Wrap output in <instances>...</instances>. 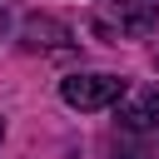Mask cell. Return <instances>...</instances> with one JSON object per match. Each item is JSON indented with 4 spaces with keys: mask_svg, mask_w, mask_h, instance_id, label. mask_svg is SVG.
<instances>
[{
    "mask_svg": "<svg viewBox=\"0 0 159 159\" xmlns=\"http://www.w3.org/2000/svg\"><path fill=\"white\" fill-rule=\"evenodd\" d=\"M5 25H10V0H0V35H5Z\"/></svg>",
    "mask_w": 159,
    "mask_h": 159,
    "instance_id": "8992f818",
    "label": "cell"
},
{
    "mask_svg": "<svg viewBox=\"0 0 159 159\" xmlns=\"http://www.w3.org/2000/svg\"><path fill=\"white\" fill-rule=\"evenodd\" d=\"M20 45H25L30 55H35V50H70L75 35H70V25L55 20V15H25V20H20Z\"/></svg>",
    "mask_w": 159,
    "mask_h": 159,
    "instance_id": "3957f363",
    "label": "cell"
},
{
    "mask_svg": "<svg viewBox=\"0 0 159 159\" xmlns=\"http://www.w3.org/2000/svg\"><path fill=\"white\" fill-rule=\"evenodd\" d=\"M124 89L129 84L119 75H70V80H60V99L70 109H114Z\"/></svg>",
    "mask_w": 159,
    "mask_h": 159,
    "instance_id": "7a4b0ae2",
    "label": "cell"
},
{
    "mask_svg": "<svg viewBox=\"0 0 159 159\" xmlns=\"http://www.w3.org/2000/svg\"><path fill=\"white\" fill-rule=\"evenodd\" d=\"M0 139H5V119H0Z\"/></svg>",
    "mask_w": 159,
    "mask_h": 159,
    "instance_id": "52a82bcc",
    "label": "cell"
},
{
    "mask_svg": "<svg viewBox=\"0 0 159 159\" xmlns=\"http://www.w3.org/2000/svg\"><path fill=\"white\" fill-rule=\"evenodd\" d=\"M129 134V144L119 149V159H159V124H149V129H124Z\"/></svg>",
    "mask_w": 159,
    "mask_h": 159,
    "instance_id": "5b68a950",
    "label": "cell"
},
{
    "mask_svg": "<svg viewBox=\"0 0 159 159\" xmlns=\"http://www.w3.org/2000/svg\"><path fill=\"white\" fill-rule=\"evenodd\" d=\"M114 119H119V129H149V124L159 119V89H154V84L124 89L119 104H114Z\"/></svg>",
    "mask_w": 159,
    "mask_h": 159,
    "instance_id": "277c9868",
    "label": "cell"
},
{
    "mask_svg": "<svg viewBox=\"0 0 159 159\" xmlns=\"http://www.w3.org/2000/svg\"><path fill=\"white\" fill-rule=\"evenodd\" d=\"M154 25H159V0H104L94 15V30L109 40H119V35L144 40Z\"/></svg>",
    "mask_w": 159,
    "mask_h": 159,
    "instance_id": "6da1fadb",
    "label": "cell"
}]
</instances>
